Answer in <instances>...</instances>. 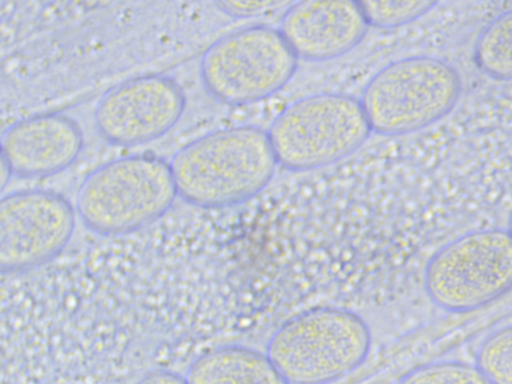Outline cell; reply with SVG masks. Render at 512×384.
<instances>
[{"instance_id": "cell-1", "label": "cell", "mask_w": 512, "mask_h": 384, "mask_svg": "<svg viewBox=\"0 0 512 384\" xmlns=\"http://www.w3.org/2000/svg\"><path fill=\"white\" fill-rule=\"evenodd\" d=\"M170 167L178 195L203 208L242 203L261 192L278 164L267 131L234 126L179 149Z\"/></svg>"}, {"instance_id": "cell-2", "label": "cell", "mask_w": 512, "mask_h": 384, "mask_svg": "<svg viewBox=\"0 0 512 384\" xmlns=\"http://www.w3.org/2000/svg\"><path fill=\"white\" fill-rule=\"evenodd\" d=\"M371 344L369 326L358 314L318 307L283 323L266 355L289 384H328L357 369Z\"/></svg>"}, {"instance_id": "cell-3", "label": "cell", "mask_w": 512, "mask_h": 384, "mask_svg": "<svg viewBox=\"0 0 512 384\" xmlns=\"http://www.w3.org/2000/svg\"><path fill=\"white\" fill-rule=\"evenodd\" d=\"M177 195L169 163L153 155H130L106 162L84 178L76 211L90 230L119 235L156 221Z\"/></svg>"}, {"instance_id": "cell-4", "label": "cell", "mask_w": 512, "mask_h": 384, "mask_svg": "<svg viewBox=\"0 0 512 384\" xmlns=\"http://www.w3.org/2000/svg\"><path fill=\"white\" fill-rule=\"evenodd\" d=\"M461 79L446 61L411 56L393 61L366 84L360 99L371 131L395 136L440 120L455 106Z\"/></svg>"}, {"instance_id": "cell-5", "label": "cell", "mask_w": 512, "mask_h": 384, "mask_svg": "<svg viewBox=\"0 0 512 384\" xmlns=\"http://www.w3.org/2000/svg\"><path fill=\"white\" fill-rule=\"evenodd\" d=\"M370 132L360 100L341 93L293 102L267 131L278 164L292 171L335 163L356 151Z\"/></svg>"}, {"instance_id": "cell-6", "label": "cell", "mask_w": 512, "mask_h": 384, "mask_svg": "<svg viewBox=\"0 0 512 384\" xmlns=\"http://www.w3.org/2000/svg\"><path fill=\"white\" fill-rule=\"evenodd\" d=\"M297 63L279 29L251 25L223 35L204 51L200 77L216 100L244 105L279 91L292 78Z\"/></svg>"}, {"instance_id": "cell-7", "label": "cell", "mask_w": 512, "mask_h": 384, "mask_svg": "<svg viewBox=\"0 0 512 384\" xmlns=\"http://www.w3.org/2000/svg\"><path fill=\"white\" fill-rule=\"evenodd\" d=\"M424 284L431 301L451 312L494 301L512 288V235L491 228L456 238L429 260Z\"/></svg>"}, {"instance_id": "cell-8", "label": "cell", "mask_w": 512, "mask_h": 384, "mask_svg": "<svg viewBox=\"0 0 512 384\" xmlns=\"http://www.w3.org/2000/svg\"><path fill=\"white\" fill-rule=\"evenodd\" d=\"M75 213L62 195L30 189L7 194L0 202V268L28 271L58 256L69 243Z\"/></svg>"}, {"instance_id": "cell-9", "label": "cell", "mask_w": 512, "mask_h": 384, "mask_svg": "<svg viewBox=\"0 0 512 384\" xmlns=\"http://www.w3.org/2000/svg\"><path fill=\"white\" fill-rule=\"evenodd\" d=\"M182 88L168 76L148 74L121 82L98 101L94 121L109 143L136 146L156 140L180 120Z\"/></svg>"}, {"instance_id": "cell-10", "label": "cell", "mask_w": 512, "mask_h": 384, "mask_svg": "<svg viewBox=\"0 0 512 384\" xmlns=\"http://www.w3.org/2000/svg\"><path fill=\"white\" fill-rule=\"evenodd\" d=\"M368 27L359 2L307 0L291 3L279 31L298 59L325 61L353 49Z\"/></svg>"}, {"instance_id": "cell-11", "label": "cell", "mask_w": 512, "mask_h": 384, "mask_svg": "<svg viewBox=\"0 0 512 384\" xmlns=\"http://www.w3.org/2000/svg\"><path fill=\"white\" fill-rule=\"evenodd\" d=\"M83 135L62 113H41L10 125L2 135L1 158L13 175L40 178L57 174L79 157Z\"/></svg>"}, {"instance_id": "cell-12", "label": "cell", "mask_w": 512, "mask_h": 384, "mask_svg": "<svg viewBox=\"0 0 512 384\" xmlns=\"http://www.w3.org/2000/svg\"><path fill=\"white\" fill-rule=\"evenodd\" d=\"M188 384H289L266 354L243 346H223L195 359Z\"/></svg>"}, {"instance_id": "cell-13", "label": "cell", "mask_w": 512, "mask_h": 384, "mask_svg": "<svg viewBox=\"0 0 512 384\" xmlns=\"http://www.w3.org/2000/svg\"><path fill=\"white\" fill-rule=\"evenodd\" d=\"M479 69L498 80H512V9L495 17L480 33L474 48Z\"/></svg>"}, {"instance_id": "cell-14", "label": "cell", "mask_w": 512, "mask_h": 384, "mask_svg": "<svg viewBox=\"0 0 512 384\" xmlns=\"http://www.w3.org/2000/svg\"><path fill=\"white\" fill-rule=\"evenodd\" d=\"M476 366L492 384H512V325L491 333L480 344Z\"/></svg>"}, {"instance_id": "cell-15", "label": "cell", "mask_w": 512, "mask_h": 384, "mask_svg": "<svg viewBox=\"0 0 512 384\" xmlns=\"http://www.w3.org/2000/svg\"><path fill=\"white\" fill-rule=\"evenodd\" d=\"M400 384H492L475 365L456 361L434 362L408 372Z\"/></svg>"}, {"instance_id": "cell-16", "label": "cell", "mask_w": 512, "mask_h": 384, "mask_svg": "<svg viewBox=\"0 0 512 384\" xmlns=\"http://www.w3.org/2000/svg\"><path fill=\"white\" fill-rule=\"evenodd\" d=\"M369 26L393 28L407 24L428 11L433 1H360Z\"/></svg>"}, {"instance_id": "cell-17", "label": "cell", "mask_w": 512, "mask_h": 384, "mask_svg": "<svg viewBox=\"0 0 512 384\" xmlns=\"http://www.w3.org/2000/svg\"><path fill=\"white\" fill-rule=\"evenodd\" d=\"M291 1H220L217 8L226 15L236 18H253L285 11Z\"/></svg>"}, {"instance_id": "cell-18", "label": "cell", "mask_w": 512, "mask_h": 384, "mask_svg": "<svg viewBox=\"0 0 512 384\" xmlns=\"http://www.w3.org/2000/svg\"><path fill=\"white\" fill-rule=\"evenodd\" d=\"M136 384H188L185 378L165 371L155 370L143 376Z\"/></svg>"}, {"instance_id": "cell-19", "label": "cell", "mask_w": 512, "mask_h": 384, "mask_svg": "<svg viewBox=\"0 0 512 384\" xmlns=\"http://www.w3.org/2000/svg\"><path fill=\"white\" fill-rule=\"evenodd\" d=\"M12 172L8 166V164L1 158V188L2 190L7 185Z\"/></svg>"}, {"instance_id": "cell-20", "label": "cell", "mask_w": 512, "mask_h": 384, "mask_svg": "<svg viewBox=\"0 0 512 384\" xmlns=\"http://www.w3.org/2000/svg\"><path fill=\"white\" fill-rule=\"evenodd\" d=\"M508 231L512 235V216H511V219H510V225H509V230Z\"/></svg>"}]
</instances>
